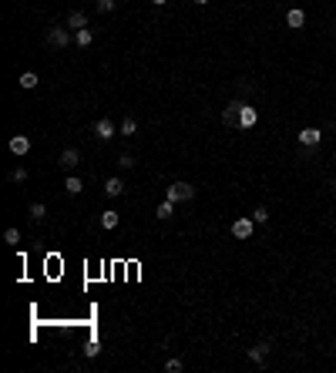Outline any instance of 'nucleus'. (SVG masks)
<instances>
[{"mask_svg": "<svg viewBox=\"0 0 336 373\" xmlns=\"http://www.w3.org/2000/svg\"><path fill=\"white\" fill-rule=\"evenodd\" d=\"M165 198L168 202H188V198H195V188L188 185V182H172V185H168V192H165Z\"/></svg>", "mask_w": 336, "mask_h": 373, "instance_id": "1", "label": "nucleus"}, {"mask_svg": "<svg viewBox=\"0 0 336 373\" xmlns=\"http://www.w3.org/2000/svg\"><path fill=\"white\" fill-rule=\"evenodd\" d=\"M71 31H67V27H51L47 31V44L51 47H57V51H64V47H71Z\"/></svg>", "mask_w": 336, "mask_h": 373, "instance_id": "2", "label": "nucleus"}, {"mask_svg": "<svg viewBox=\"0 0 336 373\" xmlns=\"http://www.w3.org/2000/svg\"><path fill=\"white\" fill-rule=\"evenodd\" d=\"M94 135H98L101 141H111L114 135H118V128H114L111 118H98V121H94Z\"/></svg>", "mask_w": 336, "mask_h": 373, "instance_id": "3", "label": "nucleus"}, {"mask_svg": "<svg viewBox=\"0 0 336 373\" xmlns=\"http://www.w3.org/2000/svg\"><path fill=\"white\" fill-rule=\"evenodd\" d=\"M296 138H299V145H303V148H316L323 141V131L320 128H303Z\"/></svg>", "mask_w": 336, "mask_h": 373, "instance_id": "4", "label": "nucleus"}, {"mask_svg": "<svg viewBox=\"0 0 336 373\" xmlns=\"http://www.w3.org/2000/svg\"><path fill=\"white\" fill-rule=\"evenodd\" d=\"M252 229H256V219H252V215H249V219H235L232 222V235H235V239H249V235H252Z\"/></svg>", "mask_w": 336, "mask_h": 373, "instance_id": "5", "label": "nucleus"}, {"mask_svg": "<svg viewBox=\"0 0 336 373\" xmlns=\"http://www.w3.org/2000/svg\"><path fill=\"white\" fill-rule=\"evenodd\" d=\"M78 162H81L78 148H64V152H61V158H57V165H61L64 171H74V168H78Z\"/></svg>", "mask_w": 336, "mask_h": 373, "instance_id": "6", "label": "nucleus"}, {"mask_svg": "<svg viewBox=\"0 0 336 373\" xmlns=\"http://www.w3.org/2000/svg\"><path fill=\"white\" fill-rule=\"evenodd\" d=\"M10 152H14L17 158H24V155L31 152V138H27V135H14V138H10Z\"/></svg>", "mask_w": 336, "mask_h": 373, "instance_id": "7", "label": "nucleus"}, {"mask_svg": "<svg viewBox=\"0 0 336 373\" xmlns=\"http://www.w3.org/2000/svg\"><path fill=\"white\" fill-rule=\"evenodd\" d=\"M104 195H108V198H121V195H125V182H121L118 175H111V179L104 182Z\"/></svg>", "mask_w": 336, "mask_h": 373, "instance_id": "8", "label": "nucleus"}, {"mask_svg": "<svg viewBox=\"0 0 336 373\" xmlns=\"http://www.w3.org/2000/svg\"><path fill=\"white\" fill-rule=\"evenodd\" d=\"M67 27H71V31H84V27H88V14H84V10H71V14H67Z\"/></svg>", "mask_w": 336, "mask_h": 373, "instance_id": "9", "label": "nucleus"}, {"mask_svg": "<svg viewBox=\"0 0 336 373\" xmlns=\"http://www.w3.org/2000/svg\"><path fill=\"white\" fill-rule=\"evenodd\" d=\"M259 121V114H256V108H249V105H242L239 108V125L242 128H252V125Z\"/></svg>", "mask_w": 336, "mask_h": 373, "instance_id": "10", "label": "nucleus"}, {"mask_svg": "<svg viewBox=\"0 0 336 373\" xmlns=\"http://www.w3.org/2000/svg\"><path fill=\"white\" fill-rule=\"evenodd\" d=\"M286 24L293 27V31H299V27L306 24V14H303V10H299V7H293V10H289V14H286Z\"/></svg>", "mask_w": 336, "mask_h": 373, "instance_id": "11", "label": "nucleus"}, {"mask_svg": "<svg viewBox=\"0 0 336 373\" xmlns=\"http://www.w3.org/2000/svg\"><path fill=\"white\" fill-rule=\"evenodd\" d=\"M266 357H269V346H266V343H256V346L249 350V360H252V363H266Z\"/></svg>", "mask_w": 336, "mask_h": 373, "instance_id": "12", "label": "nucleus"}, {"mask_svg": "<svg viewBox=\"0 0 336 373\" xmlns=\"http://www.w3.org/2000/svg\"><path fill=\"white\" fill-rule=\"evenodd\" d=\"M64 192L67 195H81V192H84V182H81L78 175H67V179H64Z\"/></svg>", "mask_w": 336, "mask_h": 373, "instance_id": "13", "label": "nucleus"}, {"mask_svg": "<svg viewBox=\"0 0 336 373\" xmlns=\"http://www.w3.org/2000/svg\"><path fill=\"white\" fill-rule=\"evenodd\" d=\"M74 44H78V47H91V44H94V34H91L88 27H84V31H74Z\"/></svg>", "mask_w": 336, "mask_h": 373, "instance_id": "14", "label": "nucleus"}, {"mask_svg": "<svg viewBox=\"0 0 336 373\" xmlns=\"http://www.w3.org/2000/svg\"><path fill=\"white\" fill-rule=\"evenodd\" d=\"M239 108H242V105H235V101H232V105L222 111V121H225V125H239Z\"/></svg>", "mask_w": 336, "mask_h": 373, "instance_id": "15", "label": "nucleus"}, {"mask_svg": "<svg viewBox=\"0 0 336 373\" xmlns=\"http://www.w3.org/2000/svg\"><path fill=\"white\" fill-rule=\"evenodd\" d=\"M27 215H31V222H44V215H47V205H44V202H34L31 209H27Z\"/></svg>", "mask_w": 336, "mask_h": 373, "instance_id": "16", "label": "nucleus"}, {"mask_svg": "<svg viewBox=\"0 0 336 373\" xmlns=\"http://www.w3.org/2000/svg\"><path fill=\"white\" fill-rule=\"evenodd\" d=\"M37 84H40V78H37L34 71H24V74H20V88H24V91H34Z\"/></svg>", "mask_w": 336, "mask_h": 373, "instance_id": "17", "label": "nucleus"}, {"mask_svg": "<svg viewBox=\"0 0 336 373\" xmlns=\"http://www.w3.org/2000/svg\"><path fill=\"white\" fill-rule=\"evenodd\" d=\"M114 226H118V212H114V209H104L101 212V229H114Z\"/></svg>", "mask_w": 336, "mask_h": 373, "instance_id": "18", "label": "nucleus"}, {"mask_svg": "<svg viewBox=\"0 0 336 373\" xmlns=\"http://www.w3.org/2000/svg\"><path fill=\"white\" fill-rule=\"evenodd\" d=\"M155 215H158V219H172V215H175V202H168V198H165V202L155 209Z\"/></svg>", "mask_w": 336, "mask_h": 373, "instance_id": "19", "label": "nucleus"}, {"mask_svg": "<svg viewBox=\"0 0 336 373\" xmlns=\"http://www.w3.org/2000/svg\"><path fill=\"white\" fill-rule=\"evenodd\" d=\"M135 131H138V121H135V118H131V114H128V118H125V121H121L118 135H135Z\"/></svg>", "mask_w": 336, "mask_h": 373, "instance_id": "20", "label": "nucleus"}, {"mask_svg": "<svg viewBox=\"0 0 336 373\" xmlns=\"http://www.w3.org/2000/svg\"><path fill=\"white\" fill-rule=\"evenodd\" d=\"M94 7H98V14H111V10L118 7V0H98Z\"/></svg>", "mask_w": 336, "mask_h": 373, "instance_id": "21", "label": "nucleus"}, {"mask_svg": "<svg viewBox=\"0 0 336 373\" xmlns=\"http://www.w3.org/2000/svg\"><path fill=\"white\" fill-rule=\"evenodd\" d=\"M252 219H256V226H266V222H269V212L259 205V209H252Z\"/></svg>", "mask_w": 336, "mask_h": 373, "instance_id": "22", "label": "nucleus"}, {"mask_svg": "<svg viewBox=\"0 0 336 373\" xmlns=\"http://www.w3.org/2000/svg\"><path fill=\"white\" fill-rule=\"evenodd\" d=\"M4 242L17 245V242H20V229H7V232H4Z\"/></svg>", "mask_w": 336, "mask_h": 373, "instance_id": "23", "label": "nucleus"}, {"mask_svg": "<svg viewBox=\"0 0 336 373\" xmlns=\"http://www.w3.org/2000/svg\"><path fill=\"white\" fill-rule=\"evenodd\" d=\"M182 366H185V363H182V357H172V360H165V370H168V373H178Z\"/></svg>", "mask_w": 336, "mask_h": 373, "instance_id": "24", "label": "nucleus"}, {"mask_svg": "<svg viewBox=\"0 0 336 373\" xmlns=\"http://www.w3.org/2000/svg\"><path fill=\"white\" fill-rule=\"evenodd\" d=\"M131 165H135V158H131L128 152H121L118 155V168H131Z\"/></svg>", "mask_w": 336, "mask_h": 373, "instance_id": "25", "label": "nucleus"}, {"mask_svg": "<svg viewBox=\"0 0 336 373\" xmlns=\"http://www.w3.org/2000/svg\"><path fill=\"white\" fill-rule=\"evenodd\" d=\"M10 179H14V182H27V168H24V165L14 168V171H10Z\"/></svg>", "mask_w": 336, "mask_h": 373, "instance_id": "26", "label": "nucleus"}, {"mask_svg": "<svg viewBox=\"0 0 336 373\" xmlns=\"http://www.w3.org/2000/svg\"><path fill=\"white\" fill-rule=\"evenodd\" d=\"M152 4H155V7H161V4H168V0H152Z\"/></svg>", "mask_w": 336, "mask_h": 373, "instance_id": "27", "label": "nucleus"}, {"mask_svg": "<svg viewBox=\"0 0 336 373\" xmlns=\"http://www.w3.org/2000/svg\"><path fill=\"white\" fill-rule=\"evenodd\" d=\"M195 4H208V0H195Z\"/></svg>", "mask_w": 336, "mask_h": 373, "instance_id": "28", "label": "nucleus"}, {"mask_svg": "<svg viewBox=\"0 0 336 373\" xmlns=\"http://www.w3.org/2000/svg\"><path fill=\"white\" fill-rule=\"evenodd\" d=\"M333 188H336V175H333Z\"/></svg>", "mask_w": 336, "mask_h": 373, "instance_id": "29", "label": "nucleus"}]
</instances>
